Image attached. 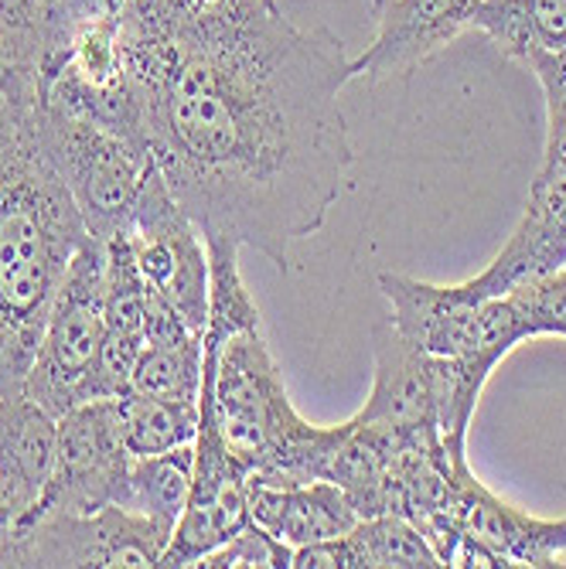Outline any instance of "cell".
Here are the masks:
<instances>
[{
	"instance_id": "obj_1",
	"label": "cell",
	"mask_w": 566,
	"mask_h": 569,
	"mask_svg": "<svg viewBox=\"0 0 566 569\" xmlns=\"http://www.w3.org/2000/svg\"><path fill=\"white\" fill-rule=\"evenodd\" d=\"M120 59L143 137L201 236H229L284 273L341 198L351 143L345 44L297 28L277 0H123Z\"/></svg>"
},
{
	"instance_id": "obj_2",
	"label": "cell",
	"mask_w": 566,
	"mask_h": 569,
	"mask_svg": "<svg viewBox=\"0 0 566 569\" xmlns=\"http://www.w3.org/2000/svg\"><path fill=\"white\" fill-rule=\"evenodd\" d=\"M38 102L0 92V396L21 392L51 303L89 239L44 153Z\"/></svg>"
},
{
	"instance_id": "obj_3",
	"label": "cell",
	"mask_w": 566,
	"mask_h": 569,
	"mask_svg": "<svg viewBox=\"0 0 566 569\" xmlns=\"http://www.w3.org/2000/svg\"><path fill=\"white\" fill-rule=\"evenodd\" d=\"M198 406L212 417L229 457L252 481H328L331 460L348 437V423L315 427L294 409L264 328L205 345Z\"/></svg>"
},
{
	"instance_id": "obj_4",
	"label": "cell",
	"mask_w": 566,
	"mask_h": 569,
	"mask_svg": "<svg viewBox=\"0 0 566 569\" xmlns=\"http://www.w3.org/2000/svg\"><path fill=\"white\" fill-rule=\"evenodd\" d=\"M38 130L89 236L107 242L123 232L153 171V153L86 117L51 107L44 96L38 102Z\"/></svg>"
},
{
	"instance_id": "obj_5",
	"label": "cell",
	"mask_w": 566,
	"mask_h": 569,
	"mask_svg": "<svg viewBox=\"0 0 566 569\" xmlns=\"http://www.w3.org/2000/svg\"><path fill=\"white\" fill-rule=\"evenodd\" d=\"M424 539L440 566H566V519H536L491 495L468 460L454 463L450 488Z\"/></svg>"
},
{
	"instance_id": "obj_6",
	"label": "cell",
	"mask_w": 566,
	"mask_h": 569,
	"mask_svg": "<svg viewBox=\"0 0 566 569\" xmlns=\"http://www.w3.org/2000/svg\"><path fill=\"white\" fill-rule=\"evenodd\" d=\"M389 325L427 355L465 358L488 376L498 361L533 338L523 310L508 293L475 300L457 287L427 283L403 273H379Z\"/></svg>"
},
{
	"instance_id": "obj_7",
	"label": "cell",
	"mask_w": 566,
	"mask_h": 569,
	"mask_svg": "<svg viewBox=\"0 0 566 569\" xmlns=\"http://www.w3.org/2000/svg\"><path fill=\"white\" fill-rule=\"evenodd\" d=\"M102 283H107V249L89 236L51 303L34 361L21 386V392L44 406L51 417L89 402V379L99 361L102 331H107Z\"/></svg>"
},
{
	"instance_id": "obj_8",
	"label": "cell",
	"mask_w": 566,
	"mask_h": 569,
	"mask_svg": "<svg viewBox=\"0 0 566 569\" xmlns=\"http://www.w3.org/2000/svg\"><path fill=\"white\" fill-rule=\"evenodd\" d=\"M171 532L120 505H102L86 515L38 511L0 546V569H153Z\"/></svg>"
},
{
	"instance_id": "obj_9",
	"label": "cell",
	"mask_w": 566,
	"mask_h": 569,
	"mask_svg": "<svg viewBox=\"0 0 566 569\" xmlns=\"http://www.w3.org/2000/svg\"><path fill=\"white\" fill-rule=\"evenodd\" d=\"M127 242L147 290L205 335L209 321V249L198 222L153 164L127 222Z\"/></svg>"
},
{
	"instance_id": "obj_10",
	"label": "cell",
	"mask_w": 566,
	"mask_h": 569,
	"mask_svg": "<svg viewBox=\"0 0 566 569\" xmlns=\"http://www.w3.org/2000/svg\"><path fill=\"white\" fill-rule=\"evenodd\" d=\"M127 443L120 423V396L89 399L59 417L56 463L48 485L31 508L38 511H72L86 515L102 505H113L120 481L127 475ZM28 515V519H31Z\"/></svg>"
},
{
	"instance_id": "obj_11",
	"label": "cell",
	"mask_w": 566,
	"mask_h": 569,
	"mask_svg": "<svg viewBox=\"0 0 566 569\" xmlns=\"http://www.w3.org/2000/svg\"><path fill=\"white\" fill-rule=\"evenodd\" d=\"M249 475L229 457L209 412L195 437V475L181 519L161 552L165 569L198 566L212 549L249 526Z\"/></svg>"
},
{
	"instance_id": "obj_12",
	"label": "cell",
	"mask_w": 566,
	"mask_h": 569,
	"mask_svg": "<svg viewBox=\"0 0 566 569\" xmlns=\"http://www.w3.org/2000/svg\"><path fill=\"white\" fill-rule=\"evenodd\" d=\"M475 8L478 0H376V38L351 59V76L386 82L414 72L471 28Z\"/></svg>"
},
{
	"instance_id": "obj_13",
	"label": "cell",
	"mask_w": 566,
	"mask_h": 569,
	"mask_svg": "<svg viewBox=\"0 0 566 569\" xmlns=\"http://www.w3.org/2000/svg\"><path fill=\"white\" fill-rule=\"evenodd\" d=\"M566 267V171L536 174L526 212L502 252L478 277L460 283L468 297H502L526 280L559 273Z\"/></svg>"
},
{
	"instance_id": "obj_14",
	"label": "cell",
	"mask_w": 566,
	"mask_h": 569,
	"mask_svg": "<svg viewBox=\"0 0 566 569\" xmlns=\"http://www.w3.org/2000/svg\"><path fill=\"white\" fill-rule=\"evenodd\" d=\"M373 351H376L373 389L366 406L355 412V420L386 423L396 430H437L427 351H420L414 341H406L389 325V318L373 328Z\"/></svg>"
},
{
	"instance_id": "obj_15",
	"label": "cell",
	"mask_w": 566,
	"mask_h": 569,
	"mask_svg": "<svg viewBox=\"0 0 566 569\" xmlns=\"http://www.w3.org/2000/svg\"><path fill=\"white\" fill-rule=\"evenodd\" d=\"M249 519L290 549L325 542L355 529L358 511L335 481L270 485L249 478Z\"/></svg>"
},
{
	"instance_id": "obj_16",
	"label": "cell",
	"mask_w": 566,
	"mask_h": 569,
	"mask_svg": "<svg viewBox=\"0 0 566 569\" xmlns=\"http://www.w3.org/2000/svg\"><path fill=\"white\" fill-rule=\"evenodd\" d=\"M205 379V335L195 331L178 310L147 290V338L133 366L127 392L198 402Z\"/></svg>"
},
{
	"instance_id": "obj_17",
	"label": "cell",
	"mask_w": 566,
	"mask_h": 569,
	"mask_svg": "<svg viewBox=\"0 0 566 569\" xmlns=\"http://www.w3.org/2000/svg\"><path fill=\"white\" fill-rule=\"evenodd\" d=\"M59 417H51L24 392L0 396V475L28 498H41L56 463Z\"/></svg>"
},
{
	"instance_id": "obj_18",
	"label": "cell",
	"mask_w": 566,
	"mask_h": 569,
	"mask_svg": "<svg viewBox=\"0 0 566 569\" xmlns=\"http://www.w3.org/2000/svg\"><path fill=\"white\" fill-rule=\"evenodd\" d=\"M191 475H195V443L150 457H130L113 505L137 511L143 519L158 522L161 529L175 532L188 505Z\"/></svg>"
},
{
	"instance_id": "obj_19",
	"label": "cell",
	"mask_w": 566,
	"mask_h": 569,
	"mask_svg": "<svg viewBox=\"0 0 566 569\" xmlns=\"http://www.w3.org/2000/svg\"><path fill=\"white\" fill-rule=\"evenodd\" d=\"M341 569H437L440 559L424 532L399 515L358 519L355 529L338 536Z\"/></svg>"
},
{
	"instance_id": "obj_20",
	"label": "cell",
	"mask_w": 566,
	"mask_h": 569,
	"mask_svg": "<svg viewBox=\"0 0 566 569\" xmlns=\"http://www.w3.org/2000/svg\"><path fill=\"white\" fill-rule=\"evenodd\" d=\"M120 423L130 457H150L175 447H188L198 437L201 406L178 399H153L140 392L120 396Z\"/></svg>"
},
{
	"instance_id": "obj_21",
	"label": "cell",
	"mask_w": 566,
	"mask_h": 569,
	"mask_svg": "<svg viewBox=\"0 0 566 569\" xmlns=\"http://www.w3.org/2000/svg\"><path fill=\"white\" fill-rule=\"evenodd\" d=\"M523 66L539 79L546 96V150L539 174L566 171V48L529 51Z\"/></svg>"
},
{
	"instance_id": "obj_22",
	"label": "cell",
	"mask_w": 566,
	"mask_h": 569,
	"mask_svg": "<svg viewBox=\"0 0 566 569\" xmlns=\"http://www.w3.org/2000/svg\"><path fill=\"white\" fill-rule=\"evenodd\" d=\"M290 556L294 549L287 542H280L264 526L249 522L242 532L205 556L198 569H290Z\"/></svg>"
},
{
	"instance_id": "obj_23",
	"label": "cell",
	"mask_w": 566,
	"mask_h": 569,
	"mask_svg": "<svg viewBox=\"0 0 566 569\" xmlns=\"http://www.w3.org/2000/svg\"><path fill=\"white\" fill-rule=\"evenodd\" d=\"M512 303L523 310V318L533 328V338L556 335L566 338V270L526 280L508 290Z\"/></svg>"
},
{
	"instance_id": "obj_24",
	"label": "cell",
	"mask_w": 566,
	"mask_h": 569,
	"mask_svg": "<svg viewBox=\"0 0 566 569\" xmlns=\"http://www.w3.org/2000/svg\"><path fill=\"white\" fill-rule=\"evenodd\" d=\"M563 270H566V267H563Z\"/></svg>"
}]
</instances>
